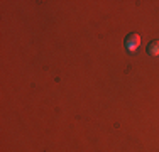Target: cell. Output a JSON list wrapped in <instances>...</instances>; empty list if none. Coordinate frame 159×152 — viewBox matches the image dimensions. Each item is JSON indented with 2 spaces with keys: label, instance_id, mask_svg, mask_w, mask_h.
Wrapping results in <instances>:
<instances>
[{
  "label": "cell",
  "instance_id": "cell-1",
  "mask_svg": "<svg viewBox=\"0 0 159 152\" xmlns=\"http://www.w3.org/2000/svg\"><path fill=\"white\" fill-rule=\"evenodd\" d=\"M125 49L127 52H130V54H134V52L139 51V47H141V36H139L137 32H130L129 36L125 37Z\"/></svg>",
  "mask_w": 159,
  "mask_h": 152
},
{
  "label": "cell",
  "instance_id": "cell-2",
  "mask_svg": "<svg viewBox=\"0 0 159 152\" xmlns=\"http://www.w3.org/2000/svg\"><path fill=\"white\" fill-rule=\"evenodd\" d=\"M147 54L157 58V56H159V41H152V42H149V46H147Z\"/></svg>",
  "mask_w": 159,
  "mask_h": 152
}]
</instances>
